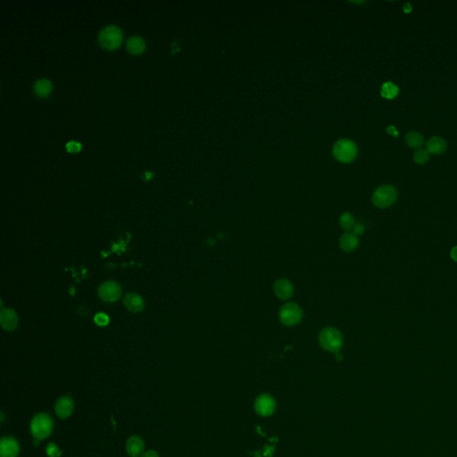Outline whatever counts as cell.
<instances>
[{"mask_svg":"<svg viewBox=\"0 0 457 457\" xmlns=\"http://www.w3.org/2000/svg\"><path fill=\"white\" fill-rule=\"evenodd\" d=\"M39 439H37V440H34L35 446H39Z\"/></svg>","mask_w":457,"mask_h":457,"instance_id":"32","label":"cell"},{"mask_svg":"<svg viewBox=\"0 0 457 457\" xmlns=\"http://www.w3.org/2000/svg\"><path fill=\"white\" fill-rule=\"evenodd\" d=\"M335 355L337 360L341 361L342 359H343V356L341 355V354L340 353V352H337V353H335Z\"/></svg>","mask_w":457,"mask_h":457,"instance_id":"31","label":"cell"},{"mask_svg":"<svg viewBox=\"0 0 457 457\" xmlns=\"http://www.w3.org/2000/svg\"><path fill=\"white\" fill-rule=\"evenodd\" d=\"M303 311L295 303H287L281 308L279 313L280 321L283 325H297L302 320Z\"/></svg>","mask_w":457,"mask_h":457,"instance_id":"6","label":"cell"},{"mask_svg":"<svg viewBox=\"0 0 457 457\" xmlns=\"http://www.w3.org/2000/svg\"><path fill=\"white\" fill-rule=\"evenodd\" d=\"M450 257H451V258H452L455 262H457V246L454 247V248L451 249Z\"/></svg>","mask_w":457,"mask_h":457,"instance_id":"28","label":"cell"},{"mask_svg":"<svg viewBox=\"0 0 457 457\" xmlns=\"http://www.w3.org/2000/svg\"><path fill=\"white\" fill-rule=\"evenodd\" d=\"M98 294L104 301L114 302L120 298L122 291L116 282H105L100 286Z\"/></svg>","mask_w":457,"mask_h":457,"instance_id":"8","label":"cell"},{"mask_svg":"<svg viewBox=\"0 0 457 457\" xmlns=\"http://www.w3.org/2000/svg\"><path fill=\"white\" fill-rule=\"evenodd\" d=\"M0 321L2 327L6 331H13L17 326V316L16 314L11 309H5L1 312Z\"/></svg>","mask_w":457,"mask_h":457,"instance_id":"13","label":"cell"},{"mask_svg":"<svg viewBox=\"0 0 457 457\" xmlns=\"http://www.w3.org/2000/svg\"><path fill=\"white\" fill-rule=\"evenodd\" d=\"M426 146L428 153L433 155H439L446 150L447 142L440 137H432L428 140Z\"/></svg>","mask_w":457,"mask_h":457,"instance_id":"15","label":"cell"},{"mask_svg":"<svg viewBox=\"0 0 457 457\" xmlns=\"http://www.w3.org/2000/svg\"><path fill=\"white\" fill-rule=\"evenodd\" d=\"M398 198V191L391 185L380 186L372 195V203L379 208H388L394 204Z\"/></svg>","mask_w":457,"mask_h":457,"instance_id":"2","label":"cell"},{"mask_svg":"<svg viewBox=\"0 0 457 457\" xmlns=\"http://www.w3.org/2000/svg\"><path fill=\"white\" fill-rule=\"evenodd\" d=\"M34 90L37 95L45 97L51 90V83L47 79H39L34 84Z\"/></svg>","mask_w":457,"mask_h":457,"instance_id":"19","label":"cell"},{"mask_svg":"<svg viewBox=\"0 0 457 457\" xmlns=\"http://www.w3.org/2000/svg\"><path fill=\"white\" fill-rule=\"evenodd\" d=\"M399 88L395 83L391 82L384 83L381 87V96L388 99H392L399 95Z\"/></svg>","mask_w":457,"mask_h":457,"instance_id":"20","label":"cell"},{"mask_svg":"<svg viewBox=\"0 0 457 457\" xmlns=\"http://www.w3.org/2000/svg\"><path fill=\"white\" fill-rule=\"evenodd\" d=\"M255 409L256 412L261 416H270L276 410V402L270 395H261L255 402Z\"/></svg>","mask_w":457,"mask_h":457,"instance_id":"7","label":"cell"},{"mask_svg":"<svg viewBox=\"0 0 457 457\" xmlns=\"http://www.w3.org/2000/svg\"><path fill=\"white\" fill-rule=\"evenodd\" d=\"M19 454V445L12 438H4L0 442L1 457H16Z\"/></svg>","mask_w":457,"mask_h":457,"instance_id":"10","label":"cell"},{"mask_svg":"<svg viewBox=\"0 0 457 457\" xmlns=\"http://www.w3.org/2000/svg\"><path fill=\"white\" fill-rule=\"evenodd\" d=\"M358 245H359V240H358L357 236H355V234L351 233V232H345V234H343L340 239V247L344 252H346V253L353 252L357 248Z\"/></svg>","mask_w":457,"mask_h":457,"instance_id":"12","label":"cell"},{"mask_svg":"<svg viewBox=\"0 0 457 457\" xmlns=\"http://www.w3.org/2000/svg\"><path fill=\"white\" fill-rule=\"evenodd\" d=\"M73 399L69 397H62L56 404V413L60 419L67 418L73 413Z\"/></svg>","mask_w":457,"mask_h":457,"instance_id":"11","label":"cell"},{"mask_svg":"<svg viewBox=\"0 0 457 457\" xmlns=\"http://www.w3.org/2000/svg\"><path fill=\"white\" fill-rule=\"evenodd\" d=\"M98 41L106 49H115L122 41V30L115 25H108L100 31Z\"/></svg>","mask_w":457,"mask_h":457,"instance_id":"5","label":"cell"},{"mask_svg":"<svg viewBox=\"0 0 457 457\" xmlns=\"http://www.w3.org/2000/svg\"><path fill=\"white\" fill-rule=\"evenodd\" d=\"M65 147L66 149L69 151V152H78V151L81 150L82 148V144L78 142V141H68L65 145Z\"/></svg>","mask_w":457,"mask_h":457,"instance_id":"24","label":"cell"},{"mask_svg":"<svg viewBox=\"0 0 457 457\" xmlns=\"http://www.w3.org/2000/svg\"><path fill=\"white\" fill-rule=\"evenodd\" d=\"M388 132H389V134H391V135H393V136L395 137H397L399 135V132H398L395 126H389V128H388Z\"/></svg>","mask_w":457,"mask_h":457,"instance_id":"29","label":"cell"},{"mask_svg":"<svg viewBox=\"0 0 457 457\" xmlns=\"http://www.w3.org/2000/svg\"><path fill=\"white\" fill-rule=\"evenodd\" d=\"M319 343L324 350L331 353L340 352L343 344L344 340L341 331L335 328L327 327L320 332L319 335Z\"/></svg>","mask_w":457,"mask_h":457,"instance_id":"1","label":"cell"},{"mask_svg":"<svg viewBox=\"0 0 457 457\" xmlns=\"http://www.w3.org/2000/svg\"><path fill=\"white\" fill-rule=\"evenodd\" d=\"M95 322L97 323V325L106 326L109 322V318L105 314H97V315L95 316Z\"/></svg>","mask_w":457,"mask_h":457,"instance_id":"25","label":"cell"},{"mask_svg":"<svg viewBox=\"0 0 457 457\" xmlns=\"http://www.w3.org/2000/svg\"><path fill=\"white\" fill-rule=\"evenodd\" d=\"M53 429V422L48 414L39 413L30 423V431L36 439L48 438Z\"/></svg>","mask_w":457,"mask_h":457,"instance_id":"3","label":"cell"},{"mask_svg":"<svg viewBox=\"0 0 457 457\" xmlns=\"http://www.w3.org/2000/svg\"><path fill=\"white\" fill-rule=\"evenodd\" d=\"M428 159H429V153L427 149L419 148L418 150L415 151L413 155V160L419 165L425 164L426 162H428Z\"/></svg>","mask_w":457,"mask_h":457,"instance_id":"22","label":"cell"},{"mask_svg":"<svg viewBox=\"0 0 457 457\" xmlns=\"http://www.w3.org/2000/svg\"><path fill=\"white\" fill-rule=\"evenodd\" d=\"M127 49L132 53H141L145 49V41L139 36H132L127 41Z\"/></svg>","mask_w":457,"mask_h":457,"instance_id":"17","label":"cell"},{"mask_svg":"<svg viewBox=\"0 0 457 457\" xmlns=\"http://www.w3.org/2000/svg\"><path fill=\"white\" fill-rule=\"evenodd\" d=\"M333 155L337 160L342 163H350L357 156V147L353 141L341 140L333 147Z\"/></svg>","mask_w":457,"mask_h":457,"instance_id":"4","label":"cell"},{"mask_svg":"<svg viewBox=\"0 0 457 457\" xmlns=\"http://www.w3.org/2000/svg\"><path fill=\"white\" fill-rule=\"evenodd\" d=\"M365 227H364L363 224H355V227L353 228V233L355 234V236H361L365 232Z\"/></svg>","mask_w":457,"mask_h":457,"instance_id":"26","label":"cell"},{"mask_svg":"<svg viewBox=\"0 0 457 457\" xmlns=\"http://www.w3.org/2000/svg\"><path fill=\"white\" fill-rule=\"evenodd\" d=\"M126 449L127 452L131 457H140L143 454L144 442L140 437L132 436L127 441Z\"/></svg>","mask_w":457,"mask_h":457,"instance_id":"14","label":"cell"},{"mask_svg":"<svg viewBox=\"0 0 457 457\" xmlns=\"http://www.w3.org/2000/svg\"><path fill=\"white\" fill-rule=\"evenodd\" d=\"M141 457H159V455L156 452V451H153V450H149V451H146V452L143 453L141 455Z\"/></svg>","mask_w":457,"mask_h":457,"instance_id":"27","label":"cell"},{"mask_svg":"<svg viewBox=\"0 0 457 457\" xmlns=\"http://www.w3.org/2000/svg\"><path fill=\"white\" fill-rule=\"evenodd\" d=\"M47 454L50 457H59L62 455V452L59 451L58 448L55 444L50 443L47 448Z\"/></svg>","mask_w":457,"mask_h":457,"instance_id":"23","label":"cell"},{"mask_svg":"<svg viewBox=\"0 0 457 457\" xmlns=\"http://www.w3.org/2000/svg\"><path fill=\"white\" fill-rule=\"evenodd\" d=\"M273 291L280 299L286 300L292 297L294 287L291 282L287 279H280L274 283Z\"/></svg>","mask_w":457,"mask_h":457,"instance_id":"9","label":"cell"},{"mask_svg":"<svg viewBox=\"0 0 457 457\" xmlns=\"http://www.w3.org/2000/svg\"><path fill=\"white\" fill-rule=\"evenodd\" d=\"M124 305L128 310L133 313H139L144 308V301L136 294H128L124 298Z\"/></svg>","mask_w":457,"mask_h":457,"instance_id":"16","label":"cell"},{"mask_svg":"<svg viewBox=\"0 0 457 457\" xmlns=\"http://www.w3.org/2000/svg\"><path fill=\"white\" fill-rule=\"evenodd\" d=\"M403 9H404V13H410V12L412 11V9H413V7H412V5H411L409 2H406V3H404V4Z\"/></svg>","mask_w":457,"mask_h":457,"instance_id":"30","label":"cell"},{"mask_svg":"<svg viewBox=\"0 0 457 457\" xmlns=\"http://www.w3.org/2000/svg\"><path fill=\"white\" fill-rule=\"evenodd\" d=\"M340 226L346 231L352 230L355 226L354 216L349 213H343L340 218Z\"/></svg>","mask_w":457,"mask_h":457,"instance_id":"21","label":"cell"},{"mask_svg":"<svg viewBox=\"0 0 457 457\" xmlns=\"http://www.w3.org/2000/svg\"><path fill=\"white\" fill-rule=\"evenodd\" d=\"M405 141L407 145L413 148H420L424 144L423 136L417 132H410L405 136Z\"/></svg>","mask_w":457,"mask_h":457,"instance_id":"18","label":"cell"}]
</instances>
